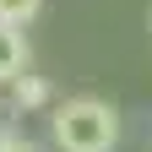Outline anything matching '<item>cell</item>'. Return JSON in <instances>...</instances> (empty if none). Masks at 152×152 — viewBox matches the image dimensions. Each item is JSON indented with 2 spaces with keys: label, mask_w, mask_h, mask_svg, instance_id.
Masks as SVG:
<instances>
[{
  "label": "cell",
  "mask_w": 152,
  "mask_h": 152,
  "mask_svg": "<svg viewBox=\"0 0 152 152\" xmlns=\"http://www.w3.org/2000/svg\"><path fill=\"white\" fill-rule=\"evenodd\" d=\"M120 109L103 98H65L49 109V141L54 152H114L120 147Z\"/></svg>",
  "instance_id": "obj_1"
},
{
  "label": "cell",
  "mask_w": 152,
  "mask_h": 152,
  "mask_svg": "<svg viewBox=\"0 0 152 152\" xmlns=\"http://www.w3.org/2000/svg\"><path fill=\"white\" fill-rule=\"evenodd\" d=\"M27 60H33V49H27L22 27L0 22V87H11L16 76H27Z\"/></svg>",
  "instance_id": "obj_2"
},
{
  "label": "cell",
  "mask_w": 152,
  "mask_h": 152,
  "mask_svg": "<svg viewBox=\"0 0 152 152\" xmlns=\"http://www.w3.org/2000/svg\"><path fill=\"white\" fill-rule=\"evenodd\" d=\"M11 92V103L22 109V114H38V109H54V87H49V76H16V82L6 87Z\"/></svg>",
  "instance_id": "obj_3"
},
{
  "label": "cell",
  "mask_w": 152,
  "mask_h": 152,
  "mask_svg": "<svg viewBox=\"0 0 152 152\" xmlns=\"http://www.w3.org/2000/svg\"><path fill=\"white\" fill-rule=\"evenodd\" d=\"M38 11H44V0H0V22H11V27H27Z\"/></svg>",
  "instance_id": "obj_4"
},
{
  "label": "cell",
  "mask_w": 152,
  "mask_h": 152,
  "mask_svg": "<svg viewBox=\"0 0 152 152\" xmlns=\"http://www.w3.org/2000/svg\"><path fill=\"white\" fill-rule=\"evenodd\" d=\"M0 152H44L33 136H22V130H0Z\"/></svg>",
  "instance_id": "obj_5"
},
{
  "label": "cell",
  "mask_w": 152,
  "mask_h": 152,
  "mask_svg": "<svg viewBox=\"0 0 152 152\" xmlns=\"http://www.w3.org/2000/svg\"><path fill=\"white\" fill-rule=\"evenodd\" d=\"M16 120H22V109L11 103V92L0 98V130H16Z\"/></svg>",
  "instance_id": "obj_6"
}]
</instances>
